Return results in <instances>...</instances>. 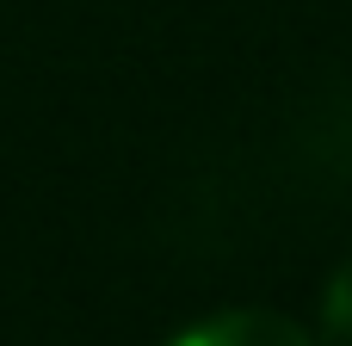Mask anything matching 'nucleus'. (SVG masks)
<instances>
[{
	"mask_svg": "<svg viewBox=\"0 0 352 346\" xmlns=\"http://www.w3.org/2000/svg\"><path fill=\"white\" fill-rule=\"evenodd\" d=\"M167 346H316V340H309V328H297L278 310H223V316L192 322Z\"/></svg>",
	"mask_w": 352,
	"mask_h": 346,
	"instance_id": "1",
	"label": "nucleus"
},
{
	"mask_svg": "<svg viewBox=\"0 0 352 346\" xmlns=\"http://www.w3.org/2000/svg\"><path fill=\"white\" fill-rule=\"evenodd\" d=\"M316 346H352V254L334 266L328 297H322V340Z\"/></svg>",
	"mask_w": 352,
	"mask_h": 346,
	"instance_id": "2",
	"label": "nucleus"
}]
</instances>
